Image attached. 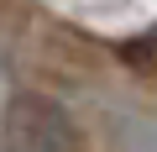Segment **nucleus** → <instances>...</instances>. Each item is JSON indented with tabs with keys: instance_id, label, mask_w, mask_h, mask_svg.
I'll return each instance as SVG.
<instances>
[{
	"instance_id": "obj_1",
	"label": "nucleus",
	"mask_w": 157,
	"mask_h": 152,
	"mask_svg": "<svg viewBox=\"0 0 157 152\" xmlns=\"http://www.w3.org/2000/svg\"><path fill=\"white\" fill-rule=\"evenodd\" d=\"M6 152H84V142L58 100L26 89L6 105Z\"/></svg>"
}]
</instances>
